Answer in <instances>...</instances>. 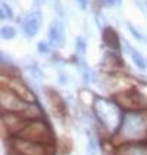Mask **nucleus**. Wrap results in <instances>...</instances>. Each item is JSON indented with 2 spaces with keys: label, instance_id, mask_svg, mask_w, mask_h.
Wrapping results in <instances>:
<instances>
[{
  "label": "nucleus",
  "instance_id": "f257e3e1",
  "mask_svg": "<svg viewBox=\"0 0 147 155\" xmlns=\"http://www.w3.org/2000/svg\"><path fill=\"white\" fill-rule=\"evenodd\" d=\"M94 112L100 120V123L108 129V130H116L121 129L122 124V117L121 111L115 104H112L106 99H96L94 104Z\"/></svg>",
  "mask_w": 147,
  "mask_h": 155
},
{
  "label": "nucleus",
  "instance_id": "f03ea898",
  "mask_svg": "<svg viewBox=\"0 0 147 155\" xmlns=\"http://www.w3.org/2000/svg\"><path fill=\"white\" fill-rule=\"evenodd\" d=\"M121 133L128 140H138L147 136V115L141 112L127 114L121 124Z\"/></svg>",
  "mask_w": 147,
  "mask_h": 155
},
{
  "label": "nucleus",
  "instance_id": "7ed1b4c3",
  "mask_svg": "<svg viewBox=\"0 0 147 155\" xmlns=\"http://www.w3.org/2000/svg\"><path fill=\"white\" fill-rule=\"evenodd\" d=\"M2 108L6 111H24L28 108V105L19 97L18 95H15L12 90L3 89L2 90Z\"/></svg>",
  "mask_w": 147,
  "mask_h": 155
},
{
  "label": "nucleus",
  "instance_id": "20e7f679",
  "mask_svg": "<svg viewBox=\"0 0 147 155\" xmlns=\"http://www.w3.org/2000/svg\"><path fill=\"white\" fill-rule=\"evenodd\" d=\"M15 148L19 155H46V149L43 145L37 142H31V140H16L15 142Z\"/></svg>",
  "mask_w": 147,
  "mask_h": 155
},
{
  "label": "nucleus",
  "instance_id": "39448f33",
  "mask_svg": "<svg viewBox=\"0 0 147 155\" xmlns=\"http://www.w3.org/2000/svg\"><path fill=\"white\" fill-rule=\"evenodd\" d=\"M49 38L52 41V45L62 48L63 43H65V28L62 25L61 21L55 19L49 27Z\"/></svg>",
  "mask_w": 147,
  "mask_h": 155
},
{
  "label": "nucleus",
  "instance_id": "423d86ee",
  "mask_svg": "<svg viewBox=\"0 0 147 155\" xmlns=\"http://www.w3.org/2000/svg\"><path fill=\"white\" fill-rule=\"evenodd\" d=\"M41 25V15L38 12H34L31 15H28L24 21V33L27 37H34L37 34V31L40 30Z\"/></svg>",
  "mask_w": 147,
  "mask_h": 155
},
{
  "label": "nucleus",
  "instance_id": "0eeeda50",
  "mask_svg": "<svg viewBox=\"0 0 147 155\" xmlns=\"http://www.w3.org/2000/svg\"><path fill=\"white\" fill-rule=\"evenodd\" d=\"M27 131H31V134L25 136V140H31V142L41 140V139H44L47 136V129L41 123H34L33 126L27 127Z\"/></svg>",
  "mask_w": 147,
  "mask_h": 155
},
{
  "label": "nucleus",
  "instance_id": "6e6552de",
  "mask_svg": "<svg viewBox=\"0 0 147 155\" xmlns=\"http://www.w3.org/2000/svg\"><path fill=\"white\" fill-rule=\"evenodd\" d=\"M124 48H125V50L130 52L131 59H133V62L135 64V67H137L138 70H146V61H144V58L141 56V53H140L138 50H135L134 48H131V45H130L128 41L124 43Z\"/></svg>",
  "mask_w": 147,
  "mask_h": 155
},
{
  "label": "nucleus",
  "instance_id": "1a4fd4ad",
  "mask_svg": "<svg viewBox=\"0 0 147 155\" xmlns=\"http://www.w3.org/2000/svg\"><path fill=\"white\" fill-rule=\"evenodd\" d=\"M103 43L108 45L112 49H118L119 48V38L116 36V33L112 28H106L103 31Z\"/></svg>",
  "mask_w": 147,
  "mask_h": 155
},
{
  "label": "nucleus",
  "instance_id": "9d476101",
  "mask_svg": "<svg viewBox=\"0 0 147 155\" xmlns=\"http://www.w3.org/2000/svg\"><path fill=\"white\" fill-rule=\"evenodd\" d=\"M121 155H147V149L143 146H131L127 148Z\"/></svg>",
  "mask_w": 147,
  "mask_h": 155
},
{
  "label": "nucleus",
  "instance_id": "9b49d317",
  "mask_svg": "<svg viewBox=\"0 0 147 155\" xmlns=\"http://www.w3.org/2000/svg\"><path fill=\"white\" fill-rule=\"evenodd\" d=\"M16 36V30L13 27H3L2 28V37L6 38V40H11Z\"/></svg>",
  "mask_w": 147,
  "mask_h": 155
},
{
  "label": "nucleus",
  "instance_id": "f8f14e48",
  "mask_svg": "<svg viewBox=\"0 0 147 155\" xmlns=\"http://www.w3.org/2000/svg\"><path fill=\"white\" fill-rule=\"evenodd\" d=\"M97 152V145H96V139L90 137L88 139V145H87V155H96Z\"/></svg>",
  "mask_w": 147,
  "mask_h": 155
},
{
  "label": "nucleus",
  "instance_id": "ddd939ff",
  "mask_svg": "<svg viewBox=\"0 0 147 155\" xmlns=\"http://www.w3.org/2000/svg\"><path fill=\"white\" fill-rule=\"evenodd\" d=\"M2 19H8V18H12L13 16V12L12 9L6 5V3H2Z\"/></svg>",
  "mask_w": 147,
  "mask_h": 155
},
{
  "label": "nucleus",
  "instance_id": "4468645a",
  "mask_svg": "<svg viewBox=\"0 0 147 155\" xmlns=\"http://www.w3.org/2000/svg\"><path fill=\"white\" fill-rule=\"evenodd\" d=\"M86 40L83 38V37H78L77 38V50H78V53L80 55H86Z\"/></svg>",
  "mask_w": 147,
  "mask_h": 155
},
{
  "label": "nucleus",
  "instance_id": "2eb2a0df",
  "mask_svg": "<svg viewBox=\"0 0 147 155\" xmlns=\"http://www.w3.org/2000/svg\"><path fill=\"white\" fill-rule=\"evenodd\" d=\"M27 71L30 72L33 77H36V78H41V71L37 68L34 64H30V65H27Z\"/></svg>",
  "mask_w": 147,
  "mask_h": 155
},
{
  "label": "nucleus",
  "instance_id": "dca6fc26",
  "mask_svg": "<svg viewBox=\"0 0 147 155\" xmlns=\"http://www.w3.org/2000/svg\"><path fill=\"white\" fill-rule=\"evenodd\" d=\"M128 28H130V31L133 33V36H134L137 40H143V36H141V34H140V33H138V31H137V30H135L131 24H128Z\"/></svg>",
  "mask_w": 147,
  "mask_h": 155
},
{
  "label": "nucleus",
  "instance_id": "f3484780",
  "mask_svg": "<svg viewBox=\"0 0 147 155\" xmlns=\"http://www.w3.org/2000/svg\"><path fill=\"white\" fill-rule=\"evenodd\" d=\"M38 52H40V53H47V52H49V46H47L44 41H40V43H38Z\"/></svg>",
  "mask_w": 147,
  "mask_h": 155
},
{
  "label": "nucleus",
  "instance_id": "a211bd4d",
  "mask_svg": "<svg viewBox=\"0 0 147 155\" xmlns=\"http://www.w3.org/2000/svg\"><path fill=\"white\" fill-rule=\"evenodd\" d=\"M106 5H109V6H115V5H118L121 0H103Z\"/></svg>",
  "mask_w": 147,
  "mask_h": 155
},
{
  "label": "nucleus",
  "instance_id": "6ab92c4d",
  "mask_svg": "<svg viewBox=\"0 0 147 155\" xmlns=\"http://www.w3.org/2000/svg\"><path fill=\"white\" fill-rule=\"evenodd\" d=\"M55 6H58V12H59V15H63V11H62V6H61V2H59V0L55 2Z\"/></svg>",
  "mask_w": 147,
  "mask_h": 155
},
{
  "label": "nucleus",
  "instance_id": "aec40b11",
  "mask_svg": "<svg viewBox=\"0 0 147 155\" xmlns=\"http://www.w3.org/2000/svg\"><path fill=\"white\" fill-rule=\"evenodd\" d=\"M78 3L81 5V8H83V9H86L87 8V0H78Z\"/></svg>",
  "mask_w": 147,
  "mask_h": 155
},
{
  "label": "nucleus",
  "instance_id": "412c9836",
  "mask_svg": "<svg viewBox=\"0 0 147 155\" xmlns=\"http://www.w3.org/2000/svg\"><path fill=\"white\" fill-rule=\"evenodd\" d=\"M37 3H40V0H37Z\"/></svg>",
  "mask_w": 147,
  "mask_h": 155
},
{
  "label": "nucleus",
  "instance_id": "4be33fe9",
  "mask_svg": "<svg viewBox=\"0 0 147 155\" xmlns=\"http://www.w3.org/2000/svg\"><path fill=\"white\" fill-rule=\"evenodd\" d=\"M146 8H147V2H146Z\"/></svg>",
  "mask_w": 147,
  "mask_h": 155
}]
</instances>
